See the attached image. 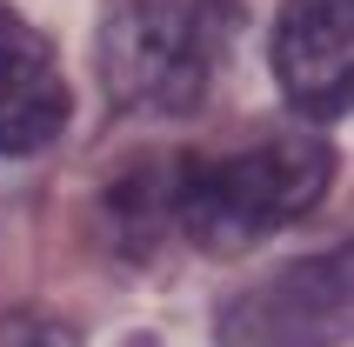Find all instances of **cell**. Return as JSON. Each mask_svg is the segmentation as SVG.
<instances>
[{"label": "cell", "mask_w": 354, "mask_h": 347, "mask_svg": "<svg viewBox=\"0 0 354 347\" xmlns=\"http://www.w3.org/2000/svg\"><path fill=\"white\" fill-rule=\"evenodd\" d=\"M328 174L335 160L321 134H268L214 160H180L154 200L160 221L201 254H248L315 207L328 194Z\"/></svg>", "instance_id": "cell-1"}, {"label": "cell", "mask_w": 354, "mask_h": 347, "mask_svg": "<svg viewBox=\"0 0 354 347\" xmlns=\"http://www.w3.org/2000/svg\"><path fill=\"white\" fill-rule=\"evenodd\" d=\"M241 0H114L100 20V87L120 114L180 120L214 94Z\"/></svg>", "instance_id": "cell-2"}, {"label": "cell", "mask_w": 354, "mask_h": 347, "mask_svg": "<svg viewBox=\"0 0 354 347\" xmlns=\"http://www.w3.org/2000/svg\"><path fill=\"white\" fill-rule=\"evenodd\" d=\"M348 334V254H308L221 308V347H335Z\"/></svg>", "instance_id": "cell-3"}, {"label": "cell", "mask_w": 354, "mask_h": 347, "mask_svg": "<svg viewBox=\"0 0 354 347\" xmlns=\"http://www.w3.org/2000/svg\"><path fill=\"white\" fill-rule=\"evenodd\" d=\"M268 60L301 120H341L354 100V0H288Z\"/></svg>", "instance_id": "cell-4"}, {"label": "cell", "mask_w": 354, "mask_h": 347, "mask_svg": "<svg viewBox=\"0 0 354 347\" xmlns=\"http://www.w3.org/2000/svg\"><path fill=\"white\" fill-rule=\"evenodd\" d=\"M74 87L54 60V40L14 7H0V160L47 154L67 134Z\"/></svg>", "instance_id": "cell-5"}]
</instances>
